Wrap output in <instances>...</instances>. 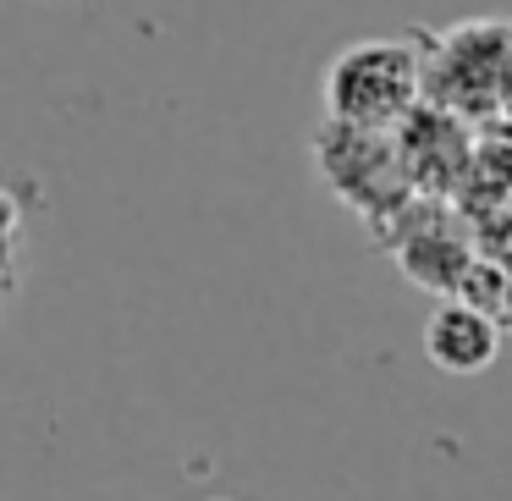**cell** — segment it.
I'll return each instance as SVG.
<instances>
[{"instance_id": "1", "label": "cell", "mask_w": 512, "mask_h": 501, "mask_svg": "<svg viewBox=\"0 0 512 501\" xmlns=\"http://www.w3.org/2000/svg\"><path fill=\"white\" fill-rule=\"evenodd\" d=\"M419 100L457 122L507 116L512 105V23H457L419 34Z\"/></svg>"}, {"instance_id": "2", "label": "cell", "mask_w": 512, "mask_h": 501, "mask_svg": "<svg viewBox=\"0 0 512 501\" xmlns=\"http://www.w3.org/2000/svg\"><path fill=\"white\" fill-rule=\"evenodd\" d=\"M320 100H325V122L391 133L419 105V34L347 45L325 67Z\"/></svg>"}, {"instance_id": "3", "label": "cell", "mask_w": 512, "mask_h": 501, "mask_svg": "<svg viewBox=\"0 0 512 501\" xmlns=\"http://www.w3.org/2000/svg\"><path fill=\"white\" fill-rule=\"evenodd\" d=\"M314 160H320L325 182H331L336 199H347V210L369 215V226H386L408 210V177H402V160L391 133H375V127H342L325 122L320 138H314Z\"/></svg>"}, {"instance_id": "4", "label": "cell", "mask_w": 512, "mask_h": 501, "mask_svg": "<svg viewBox=\"0 0 512 501\" xmlns=\"http://www.w3.org/2000/svg\"><path fill=\"white\" fill-rule=\"evenodd\" d=\"M501 353V325L490 314L468 309L457 298H441L424 320V358L441 375H485Z\"/></svg>"}, {"instance_id": "5", "label": "cell", "mask_w": 512, "mask_h": 501, "mask_svg": "<svg viewBox=\"0 0 512 501\" xmlns=\"http://www.w3.org/2000/svg\"><path fill=\"white\" fill-rule=\"evenodd\" d=\"M402 221H408V210H402ZM391 248H397L402 276L424 292H441V298H452L463 265L474 259V248H468L463 237H452L446 221H408V232L391 237Z\"/></svg>"}, {"instance_id": "6", "label": "cell", "mask_w": 512, "mask_h": 501, "mask_svg": "<svg viewBox=\"0 0 512 501\" xmlns=\"http://www.w3.org/2000/svg\"><path fill=\"white\" fill-rule=\"evenodd\" d=\"M17 248H23V210L0 188V309L17 298Z\"/></svg>"}, {"instance_id": "7", "label": "cell", "mask_w": 512, "mask_h": 501, "mask_svg": "<svg viewBox=\"0 0 512 501\" xmlns=\"http://www.w3.org/2000/svg\"><path fill=\"white\" fill-rule=\"evenodd\" d=\"M501 336H512V281H507V298H501V314H496Z\"/></svg>"}, {"instance_id": "8", "label": "cell", "mask_w": 512, "mask_h": 501, "mask_svg": "<svg viewBox=\"0 0 512 501\" xmlns=\"http://www.w3.org/2000/svg\"><path fill=\"white\" fill-rule=\"evenodd\" d=\"M507 116H512V105H507Z\"/></svg>"}]
</instances>
